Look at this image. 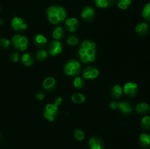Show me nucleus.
I'll return each instance as SVG.
<instances>
[{"label": "nucleus", "mask_w": 150, "mask_h": 149, "mask_svg": "<svg viewBox=\"0 0 150 149\" xmlns=\"http://www.w3.org/2000/svg\"><path fill=\"white\" fill-rule=\"evenodd\" d=\"M64 70L67 75H77L81 71V64L76 60H71L64 65Z\"/></svg>", "instance_id": "nucleus-1"}, {"label": "nucleus", "mask_w": 150, "mask_h": 149, "mask_svg": "<svg viewBox=\"0 0 150 149\" xmlns=\"http://www.w3.org/2000/svg\"><path fill=\"white\" fill-rule=\"evenodd\" d=\"M122 90L127 96H130V97H133L137 95L138 91H139V86H138L137 83L128 82L125 84Z\"/></svg>", "instance_id": "nucleus-2"}, {"label": "nucleus", "mask_w": 150, "mask_h": 149, "mask_svg": "<svg viewBox=\"0 0 150 149\" xmlns=\"http://www.w3.org/2000/svg\"><path fill=\"white\" fill-rule=\"evenodd\" d=\"M62 51V46L61 42L57 40L52 41L48 47V52L51 56H56L61 53Z\"/></svg>", "instance_id": "nucleus-3"}, {"label": "nucleus", "mask_w": 150, "mask_h": 149, "mask_svg": "<svg viewBox=\"0 0 150 149\" xmlns=\"http://www.w3.org/2000/svg\"><path fill=\"white\" fill-rule=\"evenodd\" d=\"M12 26L13 29L16 31H23L26 30L27 28V25L23 21L21 18L18 17H16L12 20Z\"/></svg>", "instance_id": "nucleus-4"}, {"label": "nucleus", "mask_w": 150, "mask_h": 149, "mask_svg": "<svg viewBox=\"0 0 150 149\" xmlns=\"http://www.w3.org/2000/svg\"><path fill=\"white\" fill-rule=\"evenodd\" d=\"M99 74V71L96 68L92 67H88L83 71V76L86 79H94Z\"/></svg>", "instance_id": "nucleus-5"}, {"label": "nucleus", "mask_w": 150, "mask_h": 149, "mask_svg": "<svg viewBox=\"0 0 150 149\" xmlns=\"http://www.w3.org/2000/svg\"><path fill=\"white\" fill-rule=\"evenodd\" d=\"M89 146L91 149H103L104 142L99 137H92L89 140Z\"/></svg>", "instance_id": "nucleus-6"}, {"label": "nucleus", "mask_w": 150, "mask_h": 149, "mask_svg": "<svg viewBox=\"0 0 150 149\" xmlns=\"http://www.w3.org/2000/svg\"><path fill=\"white\" fill-rule=\"evenodd\" d=\"M81 16L83 20L87 22H90L93 20L95 17V10L90 7H85L81 13Z\"/></svg>", "instance_id": "nucleus-7"}, {"label": "nucleus", "mask_w": 150, "mask_h": 149, "mask_svg": "<svg viewBox=\"0 0 150 149\" xmlns=\"http://www.w3.org/2000/svg\"><path fill=\"white\" fill-rule=\"evenodd\" d=\"M136 32L139 36H145L147 34L148 32H149V25L145 22L139 23L136 26Z\"/></svg>", "instance_id": "nucleus-8"}, {"label": "nucleus", "mask_w": 150, "mask_h": 149, "mask_svg": "<svg viewBox=\"0 0 150 149\" xmlns=\"http://www.w3.org/2000/svg\"><path fill=\"white\" fill-rule=\"evenodd\" d=\"M139 143L143 148H149L150 147V134L142 133L139 136Z\"/></svg>", "instance_id": "nucleus-9"}, {"label": "nucleus", "mask_w": 150, "mask_h": 149, "mask_svg": "<svg viewBox=\"0 0 150 149\" xmlns=\"http://www.w3.org/2000/svg\"><path fill=\"white\" fill-rule=\"evenodd\" d=\"M42 86L45 89L48 91L53 90V89L55 88L56 86V80L54 77H48L47 78H45L44 80L43 83H42Z\"/></svg>", "instance_id": "nucleus-10"}, {"label": "nucleus", "mask_w": 150, "mask_h": 149, "mask_svg": "<svg viewBox=\"0 0 150 149\" xmlns=\"http://www.w3.org/2000/svg\"><path fill=\"white\" fill-rule=\"evenodd\" d=\"M122 92L123 90L121 86L120 85H116V86H114L111 89L110 94L112 97L115 98V99H119L122 94Z\"/></svg>", "instance_id": "nucleus-11"}, {"label": "nucleus", "mask_w": 150, "mask_h": 149, "mask_svg": "<svg viewBox=\"0 0 150 149\" xmlns=\"http://www.w3.org/2000/svg\"><path fill=\"white\" fill-rule=\"evenodd\" d=\"M136 110L140 114H146L149 111V105L146 102H140L136 106Z\"/></svg>", "instance_id": "nucleus-12"}, {"label": "nucleus", "mask_w": 150, "mask_h": 149, "mask_svg": "<svg viewBox=\"0 0 150 149\" xmlns=\"http://www.w3.org/2000/svg\"><path fill=\"white\" fill-rule=\"evenodd\" d=\"M35 44L36 45L37 47L39 48H43L47 42V39L42 34H38L35 37V39H34Z\"/></svg>", "instance_id": "nucleus-13"}, {"label": "nucleus", "mask_w": 150, "mask_h": 149, "mask_svg": "<svg viewBox=\"0 0 150 149\" xmlns=\"http://www.w3.org/2000/svg\"><path fill=\"white\" fill-rule=\"evenodd\" d=\"M119 108L122 112L127 114L130 113L132 110H133L131 105L126 102H122L118 103V108Z\"/></svg>", "instance_id": "nucleus-14"}, {"label": "nucleus", "mask_w": 150, "mask_h": 149, "mask_svg": "<svg viewBox=\"0 0 150 149\" xmlns=\"http://www.w3.org/2000/svg\"><path fill=\"white\" fill-rule=\"evenodd\" d=\"M71 99L74 103L76 104H82L86 100V97L83 94L81 93H73L71 96Z\"/></svg>", "instance_id": "nucleus-15"}, {"label": "nucleus", "mask_w": 150, "mask_h": 149, "mask_svg": "<svg viewBox=\"0 0 150 149\" xmlns=\"http://www.w3.org/2000/svg\"><path fill=\"white\" fill-rule=\"evenodd\" d=\"M95 4L98 7H108L111 6L114 2V0H95Z\"/></svg>", "instance_id": "nucleus-16"}, {"label": "nucleus", "mask_w": 150, "mask_h": 149, "mask_svg": "<svg viewBox=\"0 0 150 149\" xmlns=\"http://www.w3.org/2000/svg\"><path fill=\"white\" fill-rule=\"evenodd\" d=\"M141 127L144 130H150V116L145 115L142 118Z\"/></svg>", "instance_id": "nucleus-17"}, {"label": "nucleus", "mask_w": 150, "mask_h": 149, "mask_svg": "<svg viewBox=\"0 0 150 149\" xmlns=\"http://www.w3.org/2000/svg\"><path fill=\"white\" fill-rule=\"evenodd\" d=\"M21 60L26 66H31L34 63V58L29 53H24L21 57Z\"/></svg>", "instance_id": "nucleus-18"}, {"label": "nucleus", "mask_w": 150, "mask_h": 149, "mask_svg": "<svg viewBox=\"0 0 150 149\" xmlns=\"http://www.w3.org/2000/svg\"><path fill=\"white\" fill-rule=\"evenodd\" d=\"M142 16L147 21H150V2L144 7L142 10Z\"/></svg>", "instance_id": "nucleus-19"}, {"label": "nucleus", "mask_w": 150, "mask_h": 149, "mask_svg": "<svg viewBox=\"0 0 150 149\" xmlns=\"http://www.w3.org/2000/svg\"><path fill=\"white\" fill-rule=\"evenodd\" d=\"M57 17H58L59 21H62L65 19L66 17V10L62 7H57Z\"/></svg>", "instance_id": "nucleus-20"}, {"label": "nucleus", "mask_w": 150, "mask_h": 149, "mask_svg": "<svg viewBox=\"0 0 150 149\" xmlns=\"http://www.w3.org/2000/svg\"><path fill=\"white\" fill-rule=\"evenodd\" d=\"M63 37V30L61 27H57L53 31V37L55 39H59Z\"/></svg>", "instance_id": "nucleus-21"}, {"label": "nucleus", "mask_w": 150, "mask_h": 149, "mask_svg": "<svg viewBox=\"0 0 150 149\" xmlns=\"http://www.w3.org/2000/svg\"><path fill=\"white\" fill-rule=\"evenodd\" d=\"M36 57L39 61H44L48 57V53L44 50H40L36 53Z\"/></svg>", "instance_id": "nucleus-22"}, {"label": "nucleus", "mask_w": 150, "mask_h": 149, "mask_svg": "<svg viewBox=\"0 0 150 149\" xmlns=\"http://www.w3.org/2000/svg\"><path fill=\"white\" fill-rule=\"evenodd\" d=\"M73 85L77 89H81L84 86V81L81 77H76L73 82Z\"/></svg>", "instance_id": "nucleus-23"}, {"label": "nucleus", "mask_w": 150, "mask_h": 149, "mask_svg": "<svg viewBox=\"0 0 150 149\" xmlns=\"http://www.w3.org/2000/svg\"><path fill=\"white\" fill-rule=\"evenodd\" d=\"M45 110L48 112H51V113L54 114H57L58 112V107L56 106L55 105H53V104H48L45 107Z\"/></svg>", "instance_id": "nucleus-24"}, {"label": "nucleus", "mask_w": 150, "mask_h": 149, "mask_svg": "<svg viewBox=\"0 0 150 149\" xmlns=\"http://www.w3.org/2000/svg\"><path fill=\"white\" fill-rule=\"evenodd\" d=\"M66 26L67 27L69 26H77L79 27V20H77L76 18H69L66 20Z\"/></svg>", "instance_id": "nucleus-25"}, {"label": "nucleus", "mask_w": 150, "mask_h": 149, "mask_svg": "<svg viewBox=\"0 0 150 149\" xmlns=\"http://www.w3.org/2000/svg\"><path fill=\"white\" fill-rule=\"evenodd\" d=\"M21 36L20 35H15V36L13 37V45H14V48H16L17 50H19V48H20V39Z\"/></svg>", "instance_id": "nucleus-26"}, {"label": "nucleus", "mask_w": 150, "mask_h": 149, "mask_svg": "<svg viewBox=\"0 0 150 149\" xmlns=\"http://www.w3.org/2000/svg\"><path fill=\"white\" fill-rule=\"evenodd\" d=\"M74 136L78 140H83V139H84V137H85L83 131H82V130L79 129H77L75 130Z\"/></svg>", "instance_id": "nucleus-27"}, {"label": "nucleus", "mask_w": 150, "mask_h": 149, "mask_svg": "<svg viewBox=\"0 0 150 149\" xmlns=\"http://www.w3.org/2000/svg\"><path fill=\"white\" fill-rule=\"evenodd\" d=\"M43 114H44V117L50 121H54V120H55L56 117H57V114L51 113V112L47 111L46 110H45Z\"/></svg>", "instance_id": "nucleus-28"}, {"label": "nucleus", "mask_w": 150, "mask_h": 149, "mask_svg": "<svg viewBox=\"0 0 150 149\" xmlns=\"http://www.w3.org/2000/svg\"><path fill=\"white\" fill-rule=\"evenodd\" d=\"M67 44H69L70 45H75L78 44V42H79V39H78V38L76 37L71 35V36L67 37Z\"/></svg>", "instance_id": "nucleus-29"}, {"label": "nucleus", "mask_w": 150, "mask_h": 149, "mask_svg": "<svg viewBox=\"0 0 150 149\" xmlns=\"http://www.w3.org/2000/svg\"><path fill=\"white\" fill-rule=\"evenodd\" d=\"M46 13L48 16L54 15L57 14V7L55 6H51V7H48L46 10Z\"/></svg>", "instance_id": "nucleus-30"}, {"label": "nucleus", "mask_w": 150, "mask_h": 149, "mask_svg": "<svg viewBox=\"0 0 150 149\" xmlns=\"http://www.w3.org/2000/svg\"><path fill=\"white\" fill-rule=\"evenodd\" d=\"M10 40L7 39H5V38H2V39H0V45L1 47L4 48H7L9 46H10Z\"/></svg>", "instance_id": "nucleus-31"}, {"label": "nucleus", "mask_w": 150, "mask_h": 149, "mask_svg": "<svg viewBox=\"0 0 150 149\" xmlns=\"http://www.w3.org/2000/svg\"><path fill=\"white\" fill-rule=\"evenodd\" d=\"M48 20H49L51 23H53V24H57V23H59L60 22L57 15L48 16Z\"/></svg>", "instance_id": "nucleus-32"}, {"label": "nucleus", "mask_w": 150, "mask_h": 149, "mask_svg": "<svg viewBox=\"0 0 150 149\" xmlns=\"http://www.w3.org/2000/svg\"><path fill=\"white\" fill-rule=\"evenodd\" d=\"M117 5H118V7H120L121 10H126V9L127 8V7H128V5H127L126 3L121 1V0H117Z\"/></svg>", "instance_id": "nucleus-33"}, {"label": "nucleus", "mask_w": 150, "mask_h": 149, "mask_svg": "<svg viewBox=\"0 0 150 149\" xmlns=\"http://www.w3.org/2000/svg\"><path fill=\"white\" fill-rule=\"evenodd\" d=\"M18 58L19 56L18 54L17 53H13L10 55V59H11L12 61H13V62H17V61H18Z\"/></svg>", "instance_id": "nucleus-34"}, {"label": "nucleus", "mask_w": 150, "mask_h": 149, "mask_svg": "<svg viewBox=\"0 0 150 149\" xmlns=\"http://www.w3.org/2000/svg\"><path fill=\"white\" fill-rule=\"evenodd\" d=\"M44 96H45V94L42 91H38L36 93V98L38 100H42L44 99Z\"/></svg>", "instance_id": "nucleus-35"}, {"label": "nucleus", "mask_w": 150, "mask_h": 149, "mask_svg": "<svg viewBox=\"0 0 150 149\" xmlns=\"http://www.w3.org/2000/svg\"><path fill=\"white\" fill-rule=\"evenodd\" d=\"M81 48H84L85 50H87L89 48H90V42H89V41H84V42H83Z\"/></svg>", "instance_id": "nucleus-36"}, {"label": "nucleus", "mask_w": 150, "mask_h": 149, "mask_svg": "<svg viewBox=\"0 0 150 149\" xmlns=\"http://www.w3.org/2000/svg\"><path fill=\"white\" fill-rule=\"evenodd\" d=\"M86 54L89 56H95V50L93 48H89L86 50Z\"/></svg>", "instance_id": "nucleus-37"}, {"label": "nucleus", "mask_w": 150, "mask_h": 149, "mask_svg": "<svg viewBox=\"0 0 150 149\" xmlns=\"http://www.w3.org/2000/svg\"><path fill=\"white\" fill-rule=\"evenodd\" d=\"M81 61L84 63L89 62V56H88L86 53L84 54V55L81 56Z\"/></svg>", "instance_id": "nucleus-38"}, {"label": "nucleus", "mask_w": 150, "mask_h": 149, "mask_svg": "<svg viewBox=\"0 0 150 149\" xmlns=\"http://www.w3.org/2000/svg\"><path fill=\"white\" fill-rule=\"evenodd\" d=\"M20 44L21 45H27L28 44L27 38L25 37H21L20 39Z\"/></svg>", "instance_id": "nucleus-39"}, {"label": "nucleus", "mask_w": 150, "mask_h": 149, "mask_svg": "<svg viewBox=\"0 0 150 149\" xmlns=\"http://www.w3.org/2000/svg\"><path fill=\"white\" fill-rule=\"evenodd\" d=\"M109 106H110V108H111V109L115 110V109H117V108H118V103H117V102H111V103H110Z\"/></svg>", "instance_id": "nucleus-40"}, {"label": "nucleus", "mask_w": 150, "mask_h": 149, "mask_svg": "<svg viewBox=\"0 0 150 149\" xmlns=\"http://www.w3.org/2000/svg\"><path fill=\"white\" fill-rule=\"evenodd\" d=\"M62 102V97H58L56 99L55 102H54V105H55L57 107H58L59 105H61Z\"/></svg>", "instance_id": "nucleus-41"}, {"label": "nucleus", "mask_w": 150, "mask_h": 149, "mask_svg": "<svg viewBox=\"0 0 150 149\" xmlns=\"http://www.w3.org/2000/svg\"><path fill=\"white\" fill-rule=\"evenodd\" d=\"M79 55H80V56H81L84 55V54L86 53V50H85L84 48H80V50H79Z\"/></svg>", "instance_id": "nucleus-42"}, {"label": "nucleus", "mask_w": 150, "mask_h": 149, "mask_svg": "<svg viewBox=\"0 0 150 149\" xmlns=\"http://www.w3.org/2000/svg\"><path fill=\"white\" fill-rule=\"evenodd\" d=\"M77 26H69V27H67V29H68V30L70 31V32H74L77 29Z\"/></svg>", "instance_id": "nucleus-43"}, {"label": "nucleus", "mask_w": 150, "mask_h": 149, "mask_svg": "<svg viewBox=\"0 0 150 149\" xmlns=\"http://www.w3.org/2000/svg\"><path fill=\"white\" fill-rule=\"evenodd\" d=\"M26 48H27V45H20V48H19V50L20 51H25V50H26Z\"/></svg>", "instance_id": "nucleus-44"}, {"label": "nucleus", "mask_w": 150, "mask_h": 149, "mask_svg": "<svg viewBox=\"0 0 150 149\" xmlns=\"http://www.w3.org/2000/svg\"><path fill=\"white\" fill-rule=\"evenodd\" d=\"M95 60V56H89V61H94Z\"/></svg>", "instance_id": "nucleus-45"}, {"label": "nucleus", "mask_w": 150, "mask_h": 149, "mask_svg": "<svg viewBox=\"0 0 150 149\" xmlns=\"http://www.w3.org/2000/svg\"><path fill=\"white\" fill-rule=\"evenodd\" d=\"M95 48H96V45H95V42H90V48H93V49H95Z\"/></svg>", "instance_id": "nucleus-46"}, {"label": "nucleus", "mask_w": 150, "mask_h": 149, "mask_svg": "<svg viewBox=\"0 0 150 149\" xmlns=\"http://www.w3.org/2000/svg\"><path fill=\"white\" fill-rule=\"evenodd\" d=\"M121 1H124V2L126 3V4H127L128 6L131 4V0H121Z\"/></svg>", "instance_id": "nucleus-47"}, {"label": "nucleus", "mask_w": 150, "mask_h": 149, "mask_svg": "<svg viewBox=\"0 0 150 149\" xmlns=\"http://www.w3.org/2000/svg\"><path fill=\"white\" fill-rule=\"evenodd\" d=\"M0 24H3V20H0Z\"/></svg>", "instance_id": "nucleus-48"}]
</instances>
